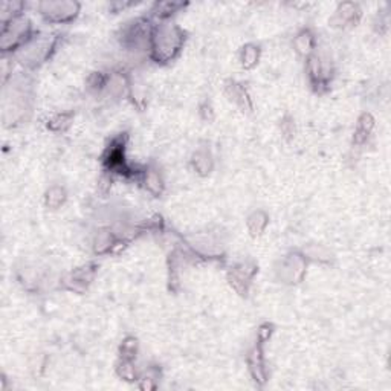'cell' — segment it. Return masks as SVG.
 <instances>
[{"instance_id": "6da1fadb", "label": "cell", "mask_w": 391, "mask_h": 391, "mask_svg": "<svg viewBox=\"0 0 391 391\" xmlns=\"http://www.w3.org/2000/svg\"><path fill=\"white\" fill-rule=\"evenodd\" d=\"M182 35L176 34L173 29H162L157 31V34L153 35V52L156 54L157 61H167L173 58V55L179 51L182 43Z\"/></svg>"}, {"instance_id": "7a4b0ae2", "label": "cell", "mask_w": 391, "mask_h": 391, "mask_svg": "<svg viewBox=\"0 0 391 391\" xmlns=\"http://www.w3.org/2000/svg\"><path fill=\"white\" fill-rule=\"evenodd\" d=\"M248 362H249V370H251L254 379L261 384L265 382L266 380V368H265V362H263V356H261V352H260L258 347H255L251 352Z\"/></svg>"}, {"instance_id": "3957f363", "label": "cell", "mask_w": 391, "mask_h": 391, "mask_svg": "<svg viewBox=\"0 0 391 391\" xmlns=\"http://www.w3.org/2000/svg\"><path fill=\"white\" fill-rule=\"evenodd\" d=\"M144 182H145V187L150 193H154V194L161 193L162 181L156 171H144Z\"/></svg>"}, {"instance_id": "277c9868", "label": "cell", "mask_w": 391, "mask_h": 391, "mask_svg": "<svg viewBox=\"0 0 391 391\" xmlns=\"http://www.w3.org/2000/svg\"><path fill=\"white\" fill-rule=\"evenodd\" d=\"M258 60V48H251L246 46L243 48V54H241V63L245 68H252Z\"/></svg>"}, {"instance_id": "5b68a950", "label": "cell", "mask_w": 391, "mask_h": 391, "mask_svg": "<svg viewBox=\"0 0 391 391\" xmlns=\"http://www.w3.org/2000/svg\"><path fill=\"white\" fill-rule=\"evenodd\" d=\"M136 347H138V344H136V340H133V338H129V340H125L122 342V359H127V361H132L133 356H136Z\"/></svg>"}, {"instance_id": "8992f818", "label": "cell", "mask_w": 391, "mask_h": 391, "mask_svg": "<svg viewBox=\"0 0 391 391\" xmlns=\"http://www.w3.org/2000/svg\"><path fill=\"white\" fill-rule=\"evenodd\" d=\"M297 48L300 52H309L313 48V37L309 33H303L297 38Z\"/></svg>"}, {"instance_id": "52a82bcc", "label": "cell", "mask_w": 391, "mask_h": 391, "mask_svg": "<svg viewBox=\"0 0 391 391\" xmlns=\"http://www.w3.org/2000/svg\"><path fill=\"white\" fill-rule=\"evenodd\" d=\"M63 200H65V194L60 188H54L49 191V196H48V205L51 206H58L63 204Z\"/></svg>"}]
</instances>
